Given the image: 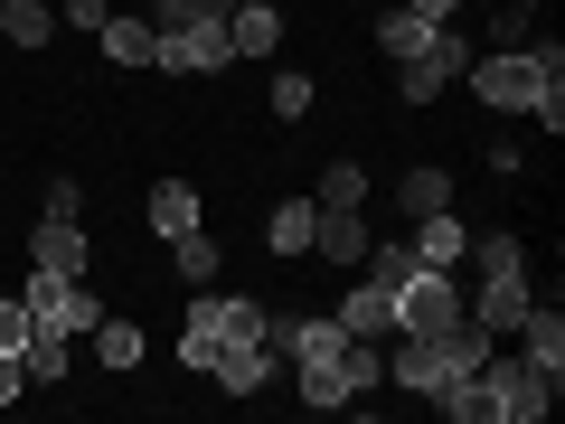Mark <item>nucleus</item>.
I'll use <instances>...</instances> for the list:
<instances>
[{
	"instance_id": "2f4dec72",
	"label": "nucleus",
	"mask_w": 565,
	"mask_h": 424,
	"mask_svg": "<svg viewBox=\"0 0 565 424\" xmlns=\"http://www.w3.org/2000/svg\"><path fill=\"white\" fill-rule=\"evenodd\" d=\"M57 20H76V29H85V39H95V29H104V0H66Z\"/></svg>"
},
{
	"instance_id": "bb28decb",
	"label": "nucleus",
	"mask_w": 565,
	"mask_h": 424,
	"mask_svg": "<svg viewBox=\"0 0 565 424\" xmlns=\"http://www.w3.org/2000/svg\"><path fill=\"white\" fill-rule=\"evenodd\" d=\"M311 95H321L311 76H274V114H282V123H302V114H311Z\"/></svg>"
},
{
	"instance_id": "423d86ee",
	"label": "nucleus",
	"mask_w": 565,
	"mask_h": 424,
	"mask_svg": "<svg viewBox=\"0 0 565 424\" xmlns=\"http://www.w3.org/2000/svg\"><path fill=\"white\" fill-rule=\"evenodd\" d=\"M405 66V104H434L444 85H462V66H471V47L452 39V29H434V39L415 47V57H396Z\"/></svg>"
},
{
	"instance_id": "6ab92c4d",
	"label": "nucleus",
	"mask_w": 565,
	"mask_h": 424,
	"mask_svg": "<svg viewBox=\"0 0 565 424\" xmlns=\"http://www.w3.org/2000/svg\"><path fill=\"white\" fill-rule=\"evenodd\" d=\"M396 199H405V218H434V208H452V170H405Z\"/></svg>"
},
{
	"instance_id": "7c9ffc66",
	"label": "nucleus",
	"mask_w": 565,
	"mask_h": 424,
	"mask_svg": "<svg viewBox=\"0 0 565 424\" xmlns=\"http://www.w3.org/2000/svg\"><path fill=\"white\" fill-rule=\"evenodd\" d=\"M47 218H85V189L76 180H47Z\"/></svg>"
},
{
	"instance_id": "b1692460",
	"label": "nucleus",
	"mask_w": 565,
	"mask_h": 424,
	"mask_svg": "<svg viewBox=\"0 0 565 424\" xmlns=\"http://www.w3.org/2000/svg\"><path fill=\"white\" fill-rule=\"evenodd\" d=\"M359 264H367V283H386V293H396V283L415 274V245H367Z\"/></svg>"
},
{
	"instance_id": "a878e982",
	"label": "nucleus",
	"mask_w": 565,
	"mask_h": 424,
	"mask_svg": "<svg viewBox=\"0 0 565 424\" xmlns=\"http://www.w3.org/2000/svg\"><path fill=\"white\" fill-rule=\"evenodd\" d=\"M527 20H537V0H500V10H490V39H500V47H527Z\"/></svg>"
},
{
	"instance_id": "39448f33",
	"label": "nucleus",
	"mask_w": 565,
	"mask_h": 424,
	"mask_svg": "<svg viewBox=\"0 0 565 424\" xmlns=\"http://www.w3.org/2000/svg\"><path fill=\"white\" fill-rule=\"evenodd\" d=\"M29 321H47V330H66V340H76V330H95L104 311H95V283L85 274H29Z\"/></svg>"
},
{
	"instance_id": "1a4fd4ad",
	"label": "nucleus",
	"mask_w": 565,
	"mask_h": 424,
	"mask_svg": "<svg viewBox=\"0 0 565 424\" xmlns=\"http://www.w3.org/2000/svg\"><path fill=\"white\" fill-rule=\"evenodd\" d=\"M207 378H217L226 396H255V386L274 378V349H264V330H245V340H226L217 359H207Z\"/></svg>"
},
{
	"instance_id": "9b49d317",
	"label": "nucleus",
	"mask_w": 565,
	"mask_h": 424,
	"mask_svg": "<svg viewBox=\"0 0 565 424\" xmlns=\"http://www.w3.org/2000/svg\"><path fill=\"white\" fill-rule=\"evenodd\" d=\"M226 39H236V57H274L282 47V10L274 0H236V10H226Z\"/></svg>"
},
{
	"instance_id": "dca6fc26",
	"label": "nucleus",
	"mask_w": 565,
	"mask_h": 424,
	"mask_svg": "<svg viewBox=\"0 0 565 424\" xmlns=\"http://www.w3.org/2000/svg\"><path fill=\"white\" fill-rule=\"evenodd\" d=\"M519 359L527 368H546V378H565V321H556V311H546V303H527V321H519Z\"/></svg>"
},
{
	"instance_id": "ddd939ff",
	"label": "nucleus",
	"mask_w": 565,
	"mask_h": 424,
	"mask_svg": "<svg viewBox=\"0 0 565 424\" xmlns=\"http://www.w3.org/2000/svg\"><path fill=\"white\" fill-rule=\"evenodd\" d=\"M462 255H471V226L452 218V208H434V218H415V264H444V274H452Z\"/></svg>"
},
{
	"instance_id": "cd10ccee",
	"label": "nucleus",
	"mask_w": 565,
	"mask_h": 424,
	"mask_svg": "<svg viewBox=\"0 0 565 424\" xmlns=\"http://www.w3.org/2000/svg\"><path fill=\"white\" fill-rule=\"evenodd\" d=\"M236 0H161V29H189V20H226Z\"/></svg>"
},
{
	"instance_id": "f257e3e1",
	"label": "nucleus",
	"mask_w": 565,
	"mask_h": 424,
	"mask_svg": "<svg viewBox=\"0 0 565 424\" xmlns=\"http://www.w3.org/2000/svg\"><path fill=\"white\" fill-rule=\"evenodd\" d=\"M434 405H444L452 424H546L556 378H546V368H527V359H481L471 378H452Z\"/></svg>"
},
{
	"instance_id": "c756f323",
	"label": "nucleus",
	"mask_w": 565,
	"mask_h": 424,
	"mask_svg": "<svg viewBox=\"0 0 565 424\" xmlns=\"http://www.w3.org/2000/svg\"><path fill=\"white\" fill-rule=\"evenodd\" d=\"M20 386H29V359H20V349H0V405H20Z\"/></svg>"
},
{
	"instance_id": "f3484780",
	"label": "nucleus",
	"mask_w": 565,
	"mask_h": 424,
	"mask_svg": "<svg viewBox=\"0 0 565 424\" xmlns=\"http://www.w3.org/2000/svg\"><path fill=\"white\" fill-rule=\"evenodd\" d=\"M311 218H321V199H282L274 226H264V236H274V255H311Z\"/></svg>"
},
{
	"instance_id": "5701e85b",
	"label": "nucleus",
	"mask_w": 565,
	"mask_h": 424,
	"mask_svg": "<svg viewBox=\"0 0 565 424\" xmlns=\"http://www.w3.org/2000/svg\"><path fill=\"white\" fill-rule=\"evenodd\" d=\"M359 199H367V170L359 161H330L321 170V208H359Z\"/></svg>"
},
{
	"instance_id": "c85d7f7f",
	"label": "nucleus",
	"mask_w": 565,
	"mask_h": 424,
	"mask_svg": "<svg viewBox=\"0 0 565 424\" xmlns=\"http://www.w3.org/2000/svg\"><path fill=\"white\" fill-rule=\"evenodd\" d=\"M29 330H39V321H29V303H0V349H29Z\"/></svg>"
},
{
	"instance_id": "9d476101",
	"label": "nucleus",
	"mask_w": 565,
	"mask_h": 424,
	"mask_svg": "<svg viewBox=\"0 0 565 424\" xmlns=\"http://www.w3.org/2000/svg\"><path fill=\"white\" fill-rule=\"evenodd\" d=\"M367 245H377V236H367L359 208H321V218H311V255H321V264H359Z\"/></svg>"
},
{
	"instance_id": "4468645a",
	"label": "nucleus",
	"mask_w": 565,
	"mask_h": 424,
	"mask_svg": "<svg viewBox=\"0 0 565 424\" xmlns=\"http://www.w3.org/2000/svg\"><path fill=\"white\" fill-rule=\"evenodd\" d=\"M95 39H104V57H114V66H161V29H151V20H114V10H104Z\"/></svg>"
},
{
	"instance_id": "f03ea898",
	"label": "nucleus",
	"mask_w": 565,
	"mask_h": 424,
	"mask_svg": "<svg viewBox=\"0 0 565 424\" xmlns=\"http://www.w3.org/2000/svg\"><path fill=\"white\" fill-rule=\"evenodd\" d=\"M471 76V95L490 104V114H537L546 132L565 123V47L546 39V47H500V57H481V66H462Z\"/></svg>"
},
{
	"instance_id": "2eb2a0df",
	"label": "nucleus",
	"mask_w": 565,
	"mask_h": 424,
	"mask_svg": "<svg viewBox=\"0 0 565 424\" xmlns=\"http://www.w3.org/2000/svg\"><path fill=\"white\" fill-rule=\"evenodd\" d=\"M189 226H207V218H199V189H189V180H161V189H151V236L180 245Z\"/></svg>"
},
{
	"instance_id": "0eeeda50",
	"label": "nucleus",
	"mask_w": 565,
	"mask_h": 424,
	"mask_svg": "<svg viewBox=\"0 0 565 424\" xmlns=\"http://www.w3.org/2000/svg\"><path fill=\"white\" fill-rule=\"evenodd\" d=\"M226 57H236L226 20H189V29H161V66H180V76H217Z\"/></svg>"
},
{
	"instance_id": "473e14b6",
	"label": "nucleus",
	"mask_w": 565,
	"mask_h": 424,
	"mask_svg": "<svg viewBox=\"0 0 565 424\" xmlns=\"http://www.w3.org/2000/svg\"><path fill=\"white\" fill-rule=\"evenodd\" d=\"M405 10H415V20H434V29H444L452 10H462V0H405Z\"/></svg>"
},
{
	"instance_id": "a211bd4d",
	"label": "nucleus",
	"mask_w": 565,
	"mask_h": 424,
	"mask_svg": "<svg viewBox=\"0 0 565 424\" xmlns=\"http://www.w3.org/2000/svg\"><path fill=\"white\" fill-rule=\"evenodd\" d=\"M85 340H95V359L114 368V378H122V368H141V349H151V340H141L132 321H95V330H85Z\"/></svg>"
},
{
	"instance_id": "f8f14e48",
	"label": "nucleus",
	"mask_w": 565,
	"mask_h": 424,
	"mask_svg": "<svg viewBox=\"0 0 565 424\" xmlns=\"http://www.w3.org/2000/svg\"><path fill=\"white\" fill-rule=\"evenodd\" d=\"M330 321H340L349 340H386V330H396V293H386V283H359V293H349Z\"/></svg>"
},
{
	"instance_id": "412c9836",
	"label": "nucleus",
	"mask_w": 565,
	"mask_h": 424,
	"mask_svg": "<svg viewBox=\"0 0 565 424\" xmlns=\"http://www.w3.org/2000/svg\"><path fill=\"white\" fill-rule=\"evenodd\" d=\"M424 39H434V20H415V10H386V20H377V47H386V57H415Z\"/></svg>"
},
{
	"instance_id": "20e7f679",
	"label": "nucleus",
	"mask_w": 565,
	"mask_h": 424,
	"mask_svg": "<svg viewBox=\"0 0 565 424\" xmlns=\"http://www.w3.org/2000/svg\"><path fill=\"white\" fill-rule=\"evenodd\" d=\"M245 330H264V311H255V303H236V293H207V283H199L189 330H180V368H199V378H207V359H217L226 340H245Z\"/></svg>"
},
{
	"instance_id": "6e6552de",
	"label": "nucleus",
	"mask_w": 565,
	"mask_h": 424,
	"mask_svg": "<svg viewBox=\"0 0 565 424\" xmlns=\"http://www.w3.org/2000/svg\"><path fill=\"white\" fill-rule=\"evenodd\" d=\"M95 264V236H85L76 218H39V236H29V274H85Z\"/></svg>"
},
{
	"instance_id": "393cba45",
	"label": "nucleus",
	"mask_w": 565,
	"mask_h": 424,
	"mask_svg": "<svg viewBox=\"0 0 565 424\" xmlns=\"http://www.w3.org/2000/svg\"><path fill=\"white\" fill-rule=\"evenodd\" d=\"M170 255H180V274H189V283H217V245H207V226H189Z\"/></svg>"
},
{
	"instance_id": "aec40b11",
	"label": "nucleus",
	"mask_w": 565,
	"mask_h": 424,
	"mask_svg": "<svg viewBox=\"0 0 565 424\" xmlns=\"http://www.w3.org/2000/svg\"><path fill=\"white\" fill-rule=\"evenodd\" d=\"M0 29H10L20 47H47V39H57V10H39V0H10V10H0Z\"/></svg>"
},
{
	"instance_id": "7ed1b4c3",
	"label": "nucleus",
	"mask_w": 565,
	"mask_h": 424,
	"mask_svg": "<svg viewBox=\"0 0 565 424\" xmlns=\"http://www.w3.org/2000/svg\"><path fill=\"white\" fill-rule=\"evenodd\" d=\"M490 359V330L471 321H444V330H396V359H386V378L405 386V396H444L452 378H471V368Z\"/></svg>"
},
{
	"instance_id": "72a5a7b5",
	"label": "nucleus",
	"mask_w": 565,
	"mask_h": 424,
	"mask_svg": "<svg viewBox=\"0 0 565 424\" xmlns=\"http://www.w3.org/2000/svg\"><path fill=\"white\" fill-rule=\"evenodd\" d=\"M0 10H10V0H0Z\"/></svg>"
},
{
	"instance_id": "4be33fe9",
	"label": "nucleus",
	"mask_w": 565,
	"mask_h": 424,
	"mask_svg": "<svg viewBox=\"0 0 565 424\" xmlns=\"http://www.w3.org/2000/svg\"><path fill=\"white\" fill-rule=\"evenodd\" d=\"M20 359H29V378H47V386H57V378H66V330H47V321H39Z\"/></svg>"
}]
</instances>
